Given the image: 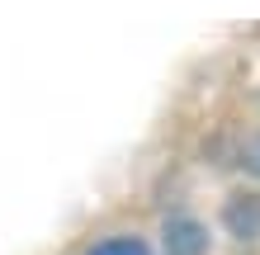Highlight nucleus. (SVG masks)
<instances>
[{
	"label": "nucleus",
	"instance_id": "1",
	"mask_svg": "<svg viewBox=\"0 0 260 255\" xmlns=\"http://www.w3.org/2000/svg\"><path fill=\"white\" fill-rule=\"evenodd\" d=\"M166 250L171 255H204L208 250V236L194 217H171L166 222Z\"/></svg>",
	"mask_w": 260,
	"mask_h": 255
},
{
	"label": "nucleus",
	"instance_id": "2",
	"mask_svg": "<svg viewBox=\"0 0 260 255\" xmlns=\"http://www.w3.org/2000/svg\"><path fill=\"white\" fill-rule=\"evenodd\" d=\"M227 222H232L237 236H255L260 232V199H255V194L232 199V203H227Z\"/></svg>",
	"mask_w": 260,
	"mask_h": 255
},
{
	"label": "nucleus",
	"instance_id": "3",
	"mask_svg": "<svg viewBox=\"0 0 260 255\" xmlns=\"http://www.w3.org/2000/svg\"><path fill=\"white\" fill-rule=\"evenodd\" d=\"M85 255H147V246L137 241V236H114V241H100V246H90Z\"/></svg>",
	"mask_w": 260,
	"mask_h": 255
},
{
	"label": "nucleus",
	"instance_id": "4",
	"mask_svg": "<svg viewBox=\"0 0 260 255\" xmlns=\"http://www.w3.org/2000/svg\"><path fill=\"white\" fill-rule=\"evenodd\" d=\"M246 166L260 175V137H255V147H251V152H246Z\"/></svg>",
	"mask_w": 260,
	"mask_h": 255
}]
</instances>
